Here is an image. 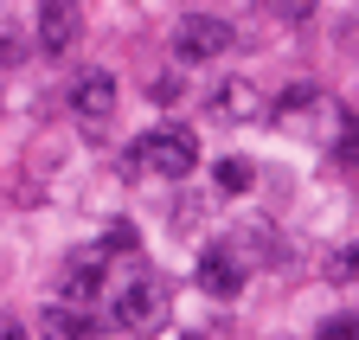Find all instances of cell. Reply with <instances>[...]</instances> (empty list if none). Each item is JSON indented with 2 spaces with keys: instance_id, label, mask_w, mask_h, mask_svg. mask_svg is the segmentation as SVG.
Masks as SVG:
<instances>
[{
  "instance_id": "cell-17",
  "label": "cell",
  "mask_w": 359,
  "mask_h": 340,
  "mask_svg": "<svg viewBox=\"0 0 359 340\" xmlns=\"http://www.w3.org/2000/svg\"><path fill=\"white\" fill-rule=\"evenodd\" d=\"M0 340H32V334H26V327H20L13 315H0Z\"/></svg>"
},
{
  "instance_id": "cell-18",
  "label": "cell",
  "mask_w": 359,
  "mask_h": 340,
  "mask_svg": "<svg viewBox=\"0 0 359 340\" xmlns=\"http://www.w3.org/2000/svg\"><path fill=\"white\" fill-rule=\"evenodd\" d=\"M187 340H199V334H187Z\"/></svg>"
},
{
  "instance_id": "cell-3",
  "label": "cell",
  "mask_w": 359,
  "mask_h": 340,
  "mask_svg": "<svg viewBox=\"0 0 359 340\" xmlns=\"http://www.w3.org/2000/svg\"><path fill=\"white\" fill-rule=\"evenodd\" d=\"M161 315H167V302H161V283L135 276V283H122V289H116V327H128V334H148V327H161Z\"/></svg>"
},
{
  "instance_id": "cell-6",
  "label": "cell",
  "mask_w": 359,
  "mask_h": 340,
  "mask_svg": "<svg viewBox=\"0 0 359 340\" xmlns=\"http://www.w3.org/2000/svg\"><path fill=\"white\" fill-rule=\"evenodd\" d=\"M199 289L218 295V302H238V289H244V264L231 257V244H205V257H199Z\"/></svg>"
},
{
  "instance_id": "cell-16",
  "label": "cell",
  "mask_w": 359,
  "mask_h": 340,
  "mask_svg": "<svg viewBox=\"0 0 359 340\" xmlns=\"http://www.w3.org/2000/svg\"><path fill=\"white\" fill-rule=\"evenodd\" d=\"M218 103H224V109H250V90H244V83H224Z\"/></svg>"
},
{
  "instance_id": "cell-15",
  "label": "cell",
  "mask_w": 359,
  "mask_h": 340,
  "mask_svg": "<svg viewBox=\"0 0 359 340\" xmlns=\"http://www.w3.org/2000/svg\"><path fill=\"white\" fill-rule=\"evenodd\" d=\"M269 13L289 20V26H302V20H314V0H269Z\"/></svg>"
},
{
  "instance_id": "cell-7",
  "label": "cell",
  "mask_w": 359,
  "mask_h": 340,
  "mask_svg": "<svg viewBox=\"0 0 359 340\" xmlns=\"http://www.w3.org/2000/svg\"><path fill=\"white\" fill-rule=\"evenodd\" d=\"M39 334H45V340H90V334H97V321H90L77 302H52V308H39Z\"/></svg>"
},
{
  "instance_id": "cell-9",
  "label": "cell",
  "mask_w": 359,
  "mask_h": 340,
  "mask_svg": "<svg viewBox=\"0 0 359 340\" xmlns=\"http://www.w3.org/2000/svg\"><path fill=\"white\" fill-rule=\"evenodd\" d=\"M340 174H359V122L353 116H340V129H334V154H327Z\"/></svg>"
},
{
  "instance_id": "cell-13",
  "label": "cell",
  "mask_w": 359,
  "mask_h": 340,
  "mask_svg": "<svg viewBox=\"0 0 359 340\" xmlns=\"http://www.w3.org/2000/svg\"><path fill=\"white\" fill-rule=\"evenodd\" d=\"M20 58H26V39H20L13 26H0V71H13Z\"/></svg>"
},
{
  "instance_id": "cell-5",
  "label": "cell",
  "mask_w": 359,
  "mask_h": 340,
  "mask_svg": "<svg viewBox=\"0 0 359 340\" xmlns=\"http://www.w3.org/2000/svg\"><path fill=\"white\" fill-rule=\"evenodd\" d=\"M71 116L83 122V129H103V122L116 116V77L109 71H83L71 83Z\"/></svg>"
},
{
  "instance_id": "cell-2",
  "label": "cell",
  "mask_w": 359,
  "mask_h": 340,
  "mask_svg": "<svg viewBox=\"0 0 359 340\" xmlns=\"http://www.w3.org/2000/svg\"><path fill=\"white\" fill-rule=\"evenodd\" d=\"M173 52L187 58V64H212V58L231 52V26L212 20V13H187V20L173 26Z\"/></svg>"
},
{
  "instance_id": "cell-11",
  "label": "cell",
  "mask_w": 359,
  "mask_h": 340,
  "mask_svg": "<svg viewBox=\"0 0 359 340\" xmlns=\"http://www.w3.org/2000/svg\"><path fill=\"white\" fill-rule=\"evenodd\" d=\"M314 103H321V90H314V83H295V90H283V109H276V116L289 122V116H308Z\"/></svg>"
},
{
  "instance_id": "cell-4",
  "label": "cell",
  "mask_w": 359,
  "mask_h": 340,
  "mask_svg": "<svg viewBox=\"0 0 359 340\" xmlns=\"http://www.w3.org/2000/svg\"><path fill=\"white\" fill-rule=\"evenodd\" d=\"M77 0H39V26H32V39H39V52L45 58H65L71 46H77Z\"/></svg>"
},
{
  "instance_id": "cell-14",
  "label": "cell",
  "mask_w": 359,
  "mask_h": 340,
  "mask_svg": "<svg viewBox=\"0 0 359 340\" xmlns=\"http://www.w3.org/2000/svg\"><path fill=\"white\" fill-rule=\"evenodd\" d=\"M314 340H359V315H334V321H321V334Z\"/></svg>"
},
{
  "instance_id": "cell-1",
  "label": "cell",
  "mask_w": 359,
  "mask_h": 340,
  "mask_svg": "<svg viewBox=\"0 0 359 340\" xmlns=\"http://www.w3.org/2000/svg\"><path fill=\"white\" fill-rule=\"evenodd\" d=\"M128 167H135V174H161V180H187L193 167H199V135L180 129V122H161V129L135 135Z\"/></svg>"
},
{
  "instance_id": "cell-12",
  "label": "cell",
  "mask_w": 359,
  "mask_h": 340,
  "mask_svg": "<svg viewBox=\"0 0 359 340\" xmlns=\"http://www.w3.org/2000/svg\"><path fill=\"white\" fill-rule=\"evenodd\" d=\"M327 276H334V283H359V244L334 250V257H327Z\"/></svg>"
},
{
  "instance_id": "cell-8",
  "label": "cell",
  "mask_w": 359,
  "mask_h": 340,
  "mask_svg": "<svg viewBox=\"0 0 359 340\" xmlns=\"http://www.w3.org/2000/svg\"><path fill=\"white\" fill-rule=\"evenodd\" d=\"M58 289H65V302H77V295L90 302V295L103 289V257H97V250H83V257H71V264L58 270Z\"/></svg>"
},
{
  "instance_id": "cell-10",
  "label": "cell",
  "mask_w": 359,
  "mask_h": 340,
  "mask_svg": "<svg viewBox=\"0 0 359 340\" xmlns=\"http://www.w3.org/2000/svg\"><path fill=\"white\" fill-rule=\"evenodd\" d=\"M250 180H257V167H250V161H238V154H231V161H218V186H224V193H250Z\"/></svg>"
}]
</instances>
